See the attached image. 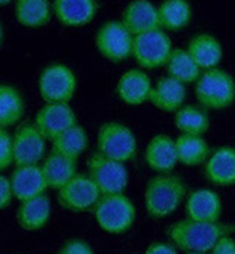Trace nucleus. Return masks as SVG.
<instances>
[{
    "label": "nucleus",
    "instance_id": "32",
    "mask_svg": "<svg viewBox=\"0 0 235 254\" xmlns=\"http://www.w3.org/2000/svg\"><path fill=\"white\" fill-rule=\"evenodd\" d=\"M59 254H94V252H93L91 246L87 241L75 238V240H69L60 249Z\"/></svg>",
    "mask_w": 235,
    "mask_h": 254
},
{
    "label": "nucleus",
    "instance_id": "8",
    "mask_svg": "<svg viewBox=\"0 0 235 254\" xmlns=\"http://www.w3.org/2000/svg\"><path fill=\"white\" fill-rule=\"evenodd\" d=\"M88 177L96 184L102 195L120 194L128 185L125 163L108 159L97 151L88 160Z\"/></svg>",
    "mask_w": 235,
    "mask_h": 254
},
{
    "label": "nucleus",
    "instance_id": "27",
    "mask_svg": "<svg viewBox=\"0 0 235 254\" xmlns=\"http://www.w3.org/2000/svg\"><path fill=\"white\" fill-rule=\"evenodd\" d=\"M165 68L168 76L179 81L184 85L190 82H197L201 76V69L184 49H174Z\"/></svg>",
    "mask_w": 235,
    "mask_h": 254
},
{
    "label": "nucleus",
    "instance_id": "29",
    "mask_svg": "<svg viewBox=\"0 0 235 254\" xmlns=\"http://www.w3.org/2000/svg\"><path fill=\"white\" fill-rule=\"evenodd\" d=\"M175 127L181 134L201 135L207 132L210 127V118L207 110L197 106H182L175 113Z\"/></svg>",
    "mask_w": 235,
    "mask_h": 254
},
{
    "label": "nucleus",
    "instance_id": "33",
    "mask_svg": "<svg viewBox=\"0 0 235 254\" xmlns=\"http://www.w3.org/2000/svg\"><path fill=\"white\" fill-rule=\"evenodd\" d=\"M13 198V191L9 178L0 175V210H4L10 206Z\"/></svg>",
    "mask_w": 235,
    "mask_h": 254
},
{
    "label": "nucleus",
    "instance_id": "9",
    "mask_svg": "<svg viewBox=\"0 0 235 254\" xmlns=\"http://www.w3.org/2000/svg\"><path fill=\"white\" fill-rule=\"evenodd\" d=\"M96 47L108 61L122 62L132 56L134 36L120 21H108L97 30Z\"/></svg>",
    "mask_w": 235,
    "mask_h": 254
},
{
    "label": "nucleus",
    "instance_id": "16",
    "mask_svg": "<svg viewBox=\"0 0 235 254\" xmlns=\"http://www.w3.org/2000/svg\"><path fill=\"white\" fill-rule=\"evenodd\" d=\"M144 159L149 168L153 169L157 175L171 174L179 163L175 140L166 134L155 135L146 147Z\"/></svg>",
    "mask_w": 235,
    "mask_h": 254
},
{
    "label": "nucleus",
    "instance_id": "1",
    "mask_svg": "<svg viewBox=\"0 0 235 254\" xmlns=\"http://www.w3.org/2000/svg\"><path fill=\"white\" fill-rule=\"evenodd\" d=\"M235 232V223L221 222H198L193 219H182L172 223L168 229L171 241L187 253L212 252L218 241Z\"/></svg>",
    "mask_w": 235,
    "mask_h": 254
},
{
    "label": "nucleus",
    "instance_id": "17",
    "mask_svg": "<svg viewBox=\"0 0 235 254\" xmlns=\"http://www.w3.org/2000/svg\"><path fill=\"white\" fill-rule=\"evenodd\" d=\"M13 197L19 201H25L34 197L43 195L47 190V184L44 180L41 166H16L9 178Z\"/></svg>",
    "mask_w": 235,
    "mask_h": 254
},
{
    "label": "nucleus",
    "instance_id": "35",
    "mask_svg": "<svg viewBox=\"0 0 235 254\" xmlns=\"http://www.w3.org/2000/svg\"><path fill=\"white\" fill-rule=\"evenodd\" d=\"M144 254H178L176 249L168 243H153L147 247Z\"/></svg>",
    "mask_w": 235,
    "mask_h": 254
},
{
    "label": "nucleus",
    "instance_id": "25",
    "mask_svg": "<svg viewBox=\"0 0 235 254\" xmlns=\"http://www.w3.org/2000/svg\"><path fill=\"white\" fill-rule=\"evenodd\" d=\"M178 162L185 166H200L207 162L210 156V147L201 135L181 134L176 140Z\"/></svg>",
    "mask_w": 235,
    "mask_h": 254
},
{
    "label": "nucleus",
    "instance_id": "30",
    "mask_svg": "<svg viewBox=\"0 0 235 254\" xmlns=\"http://www.w3.org/2000/svg\"><path fill=\"white\" fill-rule=\"evenodd\" d=\"M87 145H88L87 131L77 124L72 128L62 132L60 135H58L52 141V151L77 160L85 151Z\"/></svg>",
    "mask_w": 235,
    "mask_h": 254
},
{
    "label": "nucleus",
    "instance_id": "12",
    "mask_svg": "<svg viewBox=\"0 0 235 254\" xmlns=\"http://www.w3.org/2000/svg\"><path fill=\"white\" fill-rule=\"evenodd\" d=\"M34 125L46 140L53 141L58 135L77 125V115L68 103H46L39 110Z\"/></svg>",
    "mask_w": 235,
    "mask_h": 254
},
{
    "label": "nucleus",
    "instance_id": "10",
    "mask_svg": "<svg viewBox=\"0 0 235 254\" xmlns=\"http://www.w3.org/2000/svg\"><path fill=\"white\" fill-rule=\"evenodd\" d=\"M12 153L15 166L39 165L46 153V138L34 124H21L12 135Z\"/></svg>",
    "mask_w": 235,
    "mask_h": 254
},
{
    "label": "nucleus",
    "instance_id": "31",
    "mask_svg": "<svg viewBox=\"0 0 235 254\" xmlns=\"http://www.w3.org/2000/svg\"><path fill=\"white\" fill-rule=\"evenodd\" d=\"M13 162L12 153V135L0 128V171L7 169Z\"/></svg>",
    "mask_w": 235,
    "mask_h": 254
},
{
    "label": "nucleus",
    "instance_id": "26",
    "mask_svg": "<svg viewBox=\"0 0 235 254\" xmlns=\"http://www.w3.org/2000/svg\"><path fill=\"white\" fill-rule=\"evenodd\" d=\"M24 110L25 102L22 94L12 85L0 84V128L6 129L18 124Z\"/></svg>",
    "mask_w": 235,
    "mask_h": 254
},
{
    "label": "nucleus",
    "instance_id": "13",
    "mask_svg": "<svg viewBox=\"0 0 235 254\" xmlns=\"http://www.w3.org/2000/svg\"><path fill=\"white\" fill-rule=\"evenodd\" d=\"M120 22L134 37L162 30L157 7L149 0H134L125 7Z\"/></svg>",
    "mask_w": 235,
    "mask_h": 254
},
{
    "label": "nucleus",
    "instance_id": "34",
    "mask_svg": "<svg viewBox=\"0 0 235 254\" xmlns=\"http://www.w3.org/2000/svg\"><path fill=\"white\" fill-rule=\"evenodd\" d=\"M210 254H235V240L230 235L221 238Z\"/></svg>",
    "mask_w": 235,
    "mask_h": 254
},
{
    "label": "nucleus",
    "instance_id": "38",
    "mask_svg": "<svg viewBox=\"0 0 235 254\" xmlns=\"http://www.w3.org/2000/svg\"><path fill=\"white\" fill-rule=\"evenodd\" d=\"M187 254H201V253H187Z\"/></svg>",
    "mask_w": 235,
    "mask_h": 254
},
{
    "label": "nucleus",
    "instance_id": "3",
    "mask_svg": "<svg viewBox=\"0 0 235 254\" xmlns=\"http://www.w3.org/2000/svg\"><path fill=\"white\" fill-rule=\"evenodd\" d=\"M196 99L204 110H224L235 102V79L225 69L201 73L196 84Z\"/></svg>",
    "mask_w": 235,
    "mask_h": 254
},
{
    "label": "nucleus",
    "instance_id": "14",
    "mask_svg": "<svg viewBox=\"0 0 235 254\" xmlns=\"http://www.w3.org/2000/svg\"><path fill=\"white\" fill-rule=\"evenodd\" d=\"M153 84L143 69H129L120 75L117 84L118 97L129 106H140L150 100Z\"/></svg>",
    "mask_w": 235,
    "mask_h": 254
},
{
    "label": "nucleus",
    "instance_id": "18",
    "mask_svg": "<svg viewBox=\"0 0 235 254\" xmlns=\"http://www.w3.org/2000/svg\"><path fill=\"white\" fill-rule=\"evenodd\" d=\"M187 218L198 222H219L222 216V200L218 192L207 188L194 190L185 203Z\"/></svg>",
    "mask_w": 235,
    "mask_h": 254
},
{
    "label": "nucleus",
    "instance_id": "4",
    "mask_svg": "<svg viewBox=\"0 0 235 254\" xmlns=\"http://www.w3.org/2000/svg\"><path fill=\"white\" fill-rule=\"evenodd\" d=\"M99 226L109 234L126 232L135 220V206L123 192L105 194L93 207Z\"/></svg>",
    "mask_w": 235,
    "mask_h": 254
},
{
    "label": "nucleus",
    "instance_id": "37",
    "mask_svg": "<svg viewBox=\"0 0 235 254\" xmlns=\"http://www.w3.org/2000/svg\"><path fill=\"white\" fill-rule=\"evenodd\" d=\"M9 3H10V1H7V0H6V1H0V6H3V4H9Z\"/></svg>",
    "mask_w": 235,
    "mask_h": 254
},
{
    "label": "nucleus",
    "instance_id": "15",
    "mask_svg": "<svg viewBox=\"0 0 235 254\" xmlns=\"http://www.w3.org/2000/svg\"><path fill=\"white\" fill-rule=\"evenodd\" d=\"M206 180L216 187L235 185V147L221 145L204 163Z\"/></svg>",
    "mask_w": 235,
    "mask_h": 254
},
{
    "label": "nucleus",
    "instance_id": "24",
    "mask_svg": "<svg viewBox=\"0 0 235 254\" xmlns=\"http://www.w3.org/2000/svg\"><path fill=\"white\" fill-rule=\"evenodd\" d=\"M157 13L163 31H179L190 24L193 9L187 0H166L157 6Z\"/></svg>",
    "mask_w": 235,
    "mask_h": 254
},
{
    "label": "nucleus",
    "instance_id": "2",
    "mask_svg": "<svg viewBox=\"0 0 235 254\" xmlns=\"http://www.w3.org/2000/svg\"><path fill=\"white\" fill-rule=\"evenodd\" d=\"M187 194L184 180L174 174L155 175L144 188V206L153 219L171 216Z\"/></svg>",
    "mask_w": 235,
    "mask_h": 254
},
{
    "label": "nucleus",
    "instance_id": "11",
    "mask_svg": "<svg viewBox=\"0 0 235 254\" xmlns=\"http://www.w3.org/2000/svg\"><path fill=\"white\" fill-rule=\"evenodd\" d=\"M102 192L88 175L77 174L58 191L59 204L71 212H85L96 206Z\"/></svg>",
    "mask_w": 235,
    "mask_h": 254
},
{
    "label": "nucleus",
    "instance_id": "6",
    "mask_svg": "<svg viewBox=\"0 0 235 254\" xmlns=\"http://www.w3.org/2000/svg\"><path fill=\"white\" fill-rule=\"evenodd\" d=\"M172 50L171 37L163 30H155L134 37L132 58L143 71H153L166 66Z\"/></svg>",
    "mask_w": 235,
    "mask_h": 254
},
{
    "label": "nucleus",
    "instance_id": "28",
    "mask_svg": "<svg viewBox=\"0 0 235 254\" xmlns=\"http://www.w3.org/2000/svg\"><path fill=\"white\" fill-rule=\"evenodd\" d=\"M15 15L21 25L37 28L49 24L52 16V6L46 0H18Z\"/></svg>",
    "mask_w": 235,
    "mask_h": 254
},
{
    "label": "nucleus",
    "instance_id": "36",
    "mask_svg": "<svg viewBox=\"0 0 235 254\" xmlns=\"http://www.w3.org/2000/svg\"><path fill=\"white\" fill-rule=\"evenodd\" d=\"M1 40H3V30H1V25H0V44H1Z\"/></svg>",
    "mask_w": 235,
    "mask_h": 254
},
{
    "label": "nucleus",
    "instance_id": "7",
    "mask_svg": "<svg viewBox=\"0 0 235 254\" xmlns=\"http://www.w3.org/2000/svg\"><path fill=\"white\" fill-rule=\"evenodd\" d=\"M77 90V78L74 71L63 64H52L41 72L39 91L46 103H68Z\"/></svg>",
    "mask_w": 235,
    "mask_h": 254
},
{
    "label": "nucleus",
    "instance_id": "21",
    "mask_svg": "<svg viewBox=\"0 0 235 254\" xmlns=\"http://www.w3.org/2000/svg\"><path fill=\"white\" fill-rule=\"evenodd\" d=\"M187 99V88L179 81L171 76H162L153 85L150 103L163 112H178Z\"/></svg>",
    "mask_w": 235,
    "mask_h": 254
},
{
    "label": "nucleus",
    "instance_id": "23",
    "mask_svg": "<svg viewBox=\"0 0 235 254\" xmlns=\"http://www.w3.org/2000/svg\"><path fill=\"white\" fill-rule=\"evenodd\" d=\"M50 200L46 194L21 201L18 212H16V220L21 228L25 231H39L41 229L50 218Z\"/></svg>",
    "mask_w": 235,
    "mask_h": 254
},
{
    "label": "nucleus",
    "instance_id": "20",
    "mask_svg": "<svg viewBox=\"0 0 235 254\" xmlns=\"http://www.w3.org/2000/svg\"><path fill=\"white\" fill-rule=\"evenodd\" d=\"M194 59L200 69H215L224 58V49L221 41L212 34H196L190 38L185 49Z\"/></svg>",
    "mask_w": 235,
    "mask_h": 254
},
{
    "label": "nucleus",
    "instance_id": "22",
    "mask_svg": "<svg viewBox=\"0 0 235 254\" xmlns=\"http://www.w3.org/2000/svg\"><path fill=\"white\" fill-rule=\"evenodd\" d=\"M41 171L47 188L60 190L65 184L77 175V160L62 156L59 153H50L41 165Z\"/></svg>",
    "mask_w": 235,
    "mask_h": 254
},
{
    "label": "nucleus",
    "instance_id": "19",
    "mask_svg": "<svg viewBox=\"0 0 235 254\" xmlns=\"http://www.w3.org/2000/svg\"><path fill=\"white\" fill-rule=\"evenodd\" d=\"M52 7L62 25L81 27L94 19L99 4L94 0H55Z\"/></svg>",
    "mask_w": 235,
    "mask_h": 254
},
{
    "label": "nucleus",
    "instance_id": "5",
    "mask_svg": "<svg viewBox=\"0 0 235 254\" xmlns=\"http://www.w3.org/2000/svg\"><path fill=\"white\" fill-rule=\"evenodd\" d=\"M137 138L125 124L111 121L100 127L97 134V153L102 156L126 163L137 156Z\"/></svg>",
    "mask_w": 235,
    "mask_h": 254
}]
</instances>
